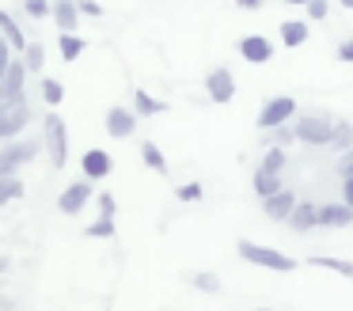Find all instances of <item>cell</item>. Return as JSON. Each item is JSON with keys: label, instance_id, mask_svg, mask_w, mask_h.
I'll use <instances>...</instances> for the list:
<instances>
[{"label": "cell", "instance_id": "6da1fadb", "mask_svg": "<svg viewBox=\"0 0 353 311\" xmlns=\"http://www.w3.org/2000/svg\"><path fill=\"white\" fill-rule=\"evenodd\" d=\"M42 148H46L50 163L57 171H65V163H69V126H65V118L57 110H50L42 118Z\"/></svg>", "mask_w": 353, "mask_h": 311}, {"label": "cell", "instance_id": "7a4b0ae2", "mask_svg": "<svg viewBox=\"0 0 353 311\" xmlns=\"http://www.w3.org/2000/svg\"><path fill=\"white\" fill-rule=\"evenodd\" d=\"M296 141L300 144H312V148H327L330 133H334V118L330 114H319V110H307V114H296Z\"/></svg>", "mask_w": 353, "mask_h": 311}, {"label": "cell", "instance_id": "3957f363", "mask_svg": "<svg viewBox=\"0 0 353 311\" xmlns=\"http://www.w3.org/2000/svg\"><path fill=\"white\" fill-rule=\"evenodd\" d=\"M236 250H239L243 262L262 265V270H277V273H292V270H296V258L281 254V250H274V247H259V243H251V239H239Z\"/></svg>", "mask_w": 353, "mask_h": 311}, {"label": "cell", "instance_id": "277c9868", "mask_svg": "<svg viewBox=\"0 0 353 311\" xmlns=\"http://www.w3.org/2000/svg\"><path fill=\"white\" fill-rule=\"evenodd\" d=\"M39 152H42V144H34V141H4V148H0V179H12Z\"/></svg>", "mask_w": 353, "mask_h": 311}, {"label": "cell", "instance_id": "5b68a950", "mask_svg": "<svg viewBox=\"0 0 353 311\" xmlns=\"http://www.w3.org/2000/svg\"><path fill=\"white\" fill-rule=\"evenodd\" d=\"M296 114H300V106L292 95H274V99H266L262 110H259V129L262 133H266V129H277V126H285V121H292Z\"/></svg>", "mask_w": 353, "mask_h": 311}, {"label": "cell", "instance_id": "8992f818", "mask_svg": "<svg viewBox=\"0 0 353 311\" xmlns=\"http://www.w3.org/2000/svg\"><path fill=\"white\" fill-rule=\"evenodd\" d=\"M205 95L213 99L216 106H224V103H232V99H236V76H232V68H224V65L209 68V76H205Z\"/></svg>", "mask_w": 353, "mask_h": 311}, {"label": "cell", "instance_id": "52a82bcc", "mask_svg": "<svg viewBox=\"0 0 353 311\" xmlns=\"http://www.w3.org/2000/svg\"><path fill=\"white\" fill-rule=\"evenodd\" d=\"M23 83H27V65H23V57H12L8 72L0 76V103L4 106L19 103L23 99Z\"/></svg>", "mask_w": 353, "mask_h": 311}, {"label": "cell", "instance_id": "ba28073f", "mask_svg": "<svg viewBox=\"0 0 353 311\" xmlns=\"http://www.w3.org/2000/svg\"><path fill=\"white\" fill-rule=\"evenodd\" d=\"M92 194H95V186L88 179H80V182H69V186L61 190V197H57V209L65 212V217H77L80 209H84L88 201H92Z\"/></svg>", "mask_w": 353, "mask_h": 311}, {"label": "cell", "instance_id": "9c48e42d", "mask_svg": "<svg viewBox=\"0 0 353 311\" xmlns=\"http://www.w3.org/2000/svg\"><path fill=\"white\" fill-rule=\"evenodd\" d=\"M27 121H31V106H27V99L4 106V118H0V137H4V141H16V137L27 129Z\"/></svg>", "mask_w": 353, "mask_h": 311}, {"label": "cell", "instance_id": "30bf717a", "mask_svg": "<svg viewBox=\"0 0 353 311\" xmlns=\"http://www.w3.org/2000/svg\"><path fill=\"white\" fill-rule=\"evenodd\" d=\"M239 57H243L247 65H266V61L274 57V42H270L266 34H243L239 38Z\"/></svg>", "mask_w": 353, "mask_h": 311}, {"label": "cell", "instance_id": "8fae6325", "mask_svg": "<svg viewBox=\"0 0 353 311\" xmlns=\"http://www.w3.org/2000/svg\"><path fill=\"white\" fill-rule=\"evenodd\" d=\"M80 171H84V179H107L110 171H114V159H110L107 148H88L84 156H80Z\"/></svg>", "mask_w": 353, "mask_h": 311}, {"label": "cell", "instance_id": "7c38bea8", "mask_svg": "<svg viewBox=\"0 0 353 311\" xmlns=\"http://www.w3.org/2000/svg\"><path fill=\"white\" fill-rule=\"evenodd\" d=\"M133 129H137V114L125 110V106H110L107 110V133L114 137V141H125V137H133Z\"/></svg>", "mask_w": 353, "mask_h": 311}, {"label": "cell", "instance_id": "4fadbf2b", "mask_svg": "<svg viewBox=\"0 0 353 311\" xmlns=\"http://www.w3.org/2000/svg\"><path fill=\"white\" fill-rule=\"evenodd\" d=\"M285 224H289L292 232H312V228H319V205L296 201V205H292V212L285 217Z\"/></svg>", "mask_w": 353, "mask_h": 311}, {"label": "cell", "instance_id": "5bb4252c", "mask_svg": "<svg viewBox=\"0 0 353 311\" xmlns=\"http://www.w3.org/2000/svg\"><path fill=\"white\" fill-rule=\"evenodd\" d=\"M292 205H296V194H292L289 186H281L277 194L262 197V212H266L270 220H285V217L292 212Z\"/></svg>", "mask_w": 353, "mask_h": 311}, {"label": "cell", "instance_id": "9a60e30c", "mask_svg": "<svg viewBox=\"0 0 353 311\" xmlns=\"http://www.w3.org/2000/svg\"><path fill=\"white\" fill-rule=\"evenodd\" d=\"M50 19H54V27L61 30H77L80 27V12H77V0H54L50 4Z\"/></svg>", "mask_w": 353, "mask_h": 311}, {"label": "cell", "instance_id": "2e32d148", "mask_svg": "<svg viewBox=\"0 0 353 311\" xmlns=\"http://www.w3.org/2000/svg\"><path fill=\"white\" fill-rule=\"evenodd\" d=\"M350 224H353V209L345 201L319 205V228H350Z\"/></svg>", "mask_w": 353, "mask_h": 311}, {"label": "cell", "instance_id": "e0dca14e", "mask_svg": "<svg viewBox=\"0 0 353 311\" xmlns=\"http://www.w3.org/2000/svg\"><path fill=\"white\" fill-rule=\"evenodd\" d=\"M277 34H281V42L289 46V50H296V46L307 42V34H312V23H307V19H285L281 27H277Z\"/></svg>", "mask_w": 353, "mask_h": 311}, {"label": "cell", "instance_id": "ac0fdd59", "mask_svg": "<svg viewBox=\"0 0 353 311\" xmlns=\"http://www.w3.org/2000/svg\"><path fill=\"white\" fill-rule=\"evenodd\" d=\"M163 110H168V103H163V99L148 95L145 88L133 91V114H137V118H156V114H163Z\"/></svg>", "mask_w": 353, "mask_h": 311}, {"label": "cell", "instance_id": "d6986e66", "mask_svg": "<svg viewBox=\"0 0 353 311\" xmlns=\"http://www.w3.org/2000/svg\"><path fill=\"white\" fill-rule=\"evenodd\" d=\"M0 38H4V42H8L16 53H23V50H27V38H23V30H19V23L12 19V15L4 12V8H0Z\"/></svg>", "mask_w": 353, "mask_h": 311}, {"label": "cell", "instance_id": "ffe728a7", "mask_svg": "<svg viewBox=\"0 0 353 311\" xmlns=\"http://www.w3.org/2000/svg\"><path fill=\"white\" fill-rule=\"evenodd\" d=\"M307 265H315V270H334L338 277L353 281V262H345V258H330V254H312V258H307Z\"/></svg>", "mask_w": 353, "mask_h": 311}, {"label": "cell", "instance_id": "44dd1931", "mask_svg": "<svg viewBox=\"0 0 353 311\" xmlns=\"http://www.w3.org/2000/svg\"><path fill=\"white\" fill-rule=\"evenodd\" d=\"M57 50H61V61H77L80 53L88 50V38H80L77 30H65V34L57 38Z\"/></svg>", "mask_w": 353, "mask_h": 311}, {"label": "cell", "instance_id": "7402d4cb", "mask_svg": "<svg viewBox=\"0 0 353 311\" xmlns=\"http://www.w3.org/2000/svg\"><path fill=\"white\" fill-rule=\"evenodd\" d=\"M327 148L334 152V156H342L345 148H353V126L350 121H334V133H330Z\"/></svg>", "mask_w": 353, "mask_h": 311}, {"label": "cell", "instance_id": "603a6c76", "mask_svg": "<svg viewBox=\"0 0 353 311\" xmlns=\"http://www.w3.org/2000/svg\"><path fill=\"white\" fill-rule=\"evenodd\" d=\"M141 159H145V167H148V171H156V174H168V171H171L168 159H163V152L156 148V141H145V144H141Z\"/></svg>", "mask_w": 353, "mask_h": 311}, {"label": "cell", "instance_id": "cb8c5ba5", "mask_svg": "<svg viewBox=\"0 0 353 311\" xmlns=\"http://www.w3.org/2000/svg\"><path fill=\"white\" fill-rule=\"evenodd\" d=\"M285 167H289V156H285V148H274V144H270L266 156H262V163H259V171H266V174H281Z\"/></svg>", "mask_w": 353, "mask_h": 311}, {"label": "cell", "instance_id": "d4e9b609", "mask_svg": "<svg viewBox=\"0 0 353 311\" xmlns=\"http://www.w3.org/2000/svg\"><path fill=\"white\" fill-rule=\"evenodd\" d=\"M251 186H254V194H259V197H270V194H277V190H281L285 182H281V174H266V171H254Z\"/></svg>", "mask_w": 353, "mask_h": 311}, {"label": "cell", "instance_id": "484cf974", "mask_svg": "<svg viewBox=\"0 0 353 311\" xmlns=\"http://www.w3.org/2000/svg\"><path fill=\"white\" fill-rule=\"evenodd\" d=\"M23 194H27V186L16 179V174H12V179H0V209H4L8 201H19Z\"/></svg>", "mask_w": 353, "mask_h": 311}, {"label": "cell", "instance_id": "4316f807", "mask_svg": "<svg viewBox=\"0 0 353 311\" xmlns=\"http://www.w3.org/2000/svg\"><path fill=\"white\" fill-rule=\"evenodd\" d=\"M118 235V224L110 217H99L95 224H88V239H114Z\"/></svg>", "mask_w": 353, "mask_h": 311}, {"label": "cell", "instance_id": "83f0119b", "mask_svg": "<svg viewBox=\"0 0 353 311\" xmlns=\"http://www.w3.org/2000/svg\"><path fill=\"white\" fill-rule=\"evenodd\" d=\"M23 65H27V72H42V65H46V50H42L39 42H27Z\"/></svg>", "mask_w": 353, "mask_h": 311}, {"label": "cell", "instance_id": "f1b7e54d", "mask_svg": "<svg viewBox=\"0 0 353 311\" xmlns=\"http://www.w3.org/2000/svg\"><path fill=\"white\" fill-rule=\"evenodd\" d=\"M266 133H270V144H274V148H285V144L296 141V129H292V121H285V126H277V129H266Z\"/></svg>", "mask_w": 353, "mask_h": 311}, {"label": "cell", "instance_id": "f546056e", "mask_svg": "<svg viewBox=\"0 0 353 311\" xmlns=\"http://www.w3.org/2000/svg\"><path fill=\"white\" fill-rule=\"evenodd\" d=\"M42 99H46L50 106H61L65 103V88H61V80H42Z\"/></svg>", "mask_w": 353, "mask_h": 311}, {"label": "cell", "instance_id": "4dcf8cb0", "mask_svg": "<svg viewBox=\"0 0 353 311\" xmlns=\"http://www.w3.org/2000/svg\"><path fill=\"white\" fill-rule=\"evenodd\" d=\"M304 12H307V23H323L330 15V4H327V0H307Z\"/></svg>", "mask_w": 353, "mask_h": 311}, {"label": "cell", "instance_id": "1f68e13d", "mask_svg": "<svg viewBox=\"0 0 353 311\" xmlns=\"http://www.w3.org/2000/svg\"><path fill=\"white\" fill-rule=\"evenodd\" d=\"M194 288H201V292H221V277L216 273H194Z\"/></svg>", "mask_w": 353, "mask_h": 311}, {"label": "cell", "instance_id": "d6a6232c", "mask_svg": "<svg viewBox=\"0 0 353 311\" xmlns=\"http://www.w3.org/2000/svg\"><path fill=\"white\" fill-rule=\"evenodd\" d=\"M50 4H54V0H23L27 15H34V19H46V15H50Z\"/></svg>", "mask_w": 353, "mask_h": 311}, {"label": "cell", "instance_id": "836d02e7", "mask_svg": "<svg viewBox=\"0 0 353 311\" xmlns=\"http://www.w3.org/2000/svg\"><path fill=\"white\" fill-rule=\"evenodd\" d=\"M175 197H179V201H198V197H201V182H183V186L175 190Z\"/></svg>", "mask_w": 353, "mask_h": 311}, {"label": "cell", "instance_id": "e575fe53", "mask_svg": "<svg viewBox=\"0 0 353 311\" xmlns=\"http://www.w3.org/2000/svg\"><path fill=\"white\" fill-rule=\"evenodd\" d=\"M95 201H99V217H110V220H114V212H118V201H114V194H107V190H103V194L95 197Z\"/></svg>", "mask_w": 353, "mask_h": 311}, {"label": "cell", "instance_id": "d590c367", "mask_svg": "<svg viewBox=\"0 0 353 311\" xmlns=\"http://www.w3.org/2000/svg\"><path fill=\"white\" fill-rule=\"evenodd\" d=\"M77 12H80V15H95V19H99V15H103V4H99V0H77Z\"/></svg>", "mask_w": 353, "mask_h": 311}, {"label": "cell", "instance_id": "8d00e7d4", "mask_svg": "<svg viewBox=\"0 0 353 311\" xmlns=\"http://www.w3.org/2000/svg\"><path fill=\"white\" fill-rule=\"evenodd\" d=\"M12 57H16V50H12L8 42H4V38H0V76L8 72V65H12Z\"/></svg>", "mask_w": 353, "mask_h": 311}, {"label": "cell", "instance_id": "74e56055", "mask_svg": "<svg viewBox=\"0 0 353 311\" xmlns=\"http://www.w3.org/2000/svg\"><path fill=\"white\" fill-rule=\"evenodd\" d=\"M338 174H342V179H345V174H353V148H345L342 156H338Z\"/></svg>", "mask_w": 353, "mask_h": 311}, {"label": "cell", "instance_id": "f35d334b", "mask_svg": "<svg viewBox=\"0 0 353 311\" xmlns=\"http://www.w3.org/2000/svg\"><path fill=\"white\" fill-rule=\"evenodd\" d=\"M338 61L353 65V38H342V42H338Z\"/></svg>", "mask_w": 353, "mask_h": 311}, {"label": "cell", "instance_id": "ab89813d", "mask_svg": "<svg viewBox=\"0 0 353 311\" xmlns=\"http://www.w3.org/2000/svg\"><path fill=\"white\" fill-rule=\"evenodd\" d=\"M342 201L353 209V174H345V179H342Z\"/></svg>", "mask_w": 353, "mask_h": 311}, {"label": "cell", "instance_id": "60d3db41", "mask_svg": "<svg viewBox=\"0 0 353 311\" xmlns=\"http://www.w3.org/2000/svg\"><path fill=\"white\" fill-rule=\"evenodd\" d=\"M239 8H243V12H259L262 4H266V0H236Z\"/></svg>", "mask_w": 353, "mask_h": 311}, {"label": "cell", "instance_id": "b9f144b4", "mask_svg": "<svg viewBox=\"0 0 353 311\" xmlns=\"http://www.w3.org/2000/svg\"><path fill=\"white\" fill-rule=\"evenodd\" d=\"M285 4H292V8H304V4H307V0H285Z\"/></svg>", "mask_w": 353, "mask_h": 311}, {"label": "cell", "instance_id": "7bdbcfd3", "mask_svg": "<svg viewBox=\"0 0 353 311\" xmlns=\"http://www.w3.org/2000/svg\"><path fill=\"white\" fill-rule=\"evenodd\" d=\"M338 4H342V8H350V12H353V0H338Z\"/></svg>", "mask_w": 353, "mask_h": 311}, {"label": "cell", "instance_id": "ee69618b", "mask_svg": "<svg viewBox=\"0 0 353 311\" xmlns=\"http://www.w3.org/2000/svg\"><path fill=\"white\" fill-rule=\"evenodd\" d=\"M4 270H8V258H0V273H4Z\"/></svg>", "mask_w": 353, "mask_h": 311}, {"label": "cell", "instance_id": "f6af8a7d", "mask_svg": "<svg viewBox=\"0 0 353 311\" xmlns=\"http://www.w3.org/2000/svg\"><path fill=\"white\" fill-rule=\"evenodd\" d=\"M0 118H4V103H0ZM0 144H4V137H0Z\"/></svg>", "mask_w": 353, "mask_h": 311}, {"label": "cell", "instance_id": "bcb514c9", "mask_svg": "<svg viewBox=\"0 0 353 311\" xmlns=\"http://www.w3.org/2000/svg\"><path fill=\"white\" fill-rule=\"evenodd\" d=\"M0 311H8V300H0Z\"/></svg>", "mask_w": 353, "mask_h": 311}, {"label": "cell", "instance_id": "7dc6e473", "mask_svg": "<svg viewBox=\"0 0 353 311\" xmlns=\"http://www.w3.org/2000/svg\"><path fill=\"white\" fill-rule=\"evenodd\" d=\"M262 311H266V308H262Z\"/></svg>", "mask_w": 353, "mask_h": 311}]
</instances>
